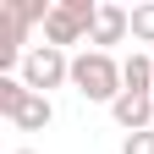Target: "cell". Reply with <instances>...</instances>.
Instances as JSON below:
<instances>
[{"label":"cell","mask_w":154,"mask_h":154,"mask_svg":"<svg viewBox=\"0 0 154 154\" xmlns=\"http://www.w3.org/2000/svg\"><path fill=\"white\" fill-rule=\"evenodd\" d=\"M72 88L83 94L88 105H116V99L127 94L121 61H116L110 50H83V55H72Z\"/></svg>","instance_id":"6da1fadb"},{"label":"cell","mask_w":154,"mask_h":154,"mask_svg":"<svg viewBox=\"0 0 154 154\" xmlns=\"http://www.w3.org/2000/svg\"><path fill=\"white\" fill-rule=\"evenodd\" d=\"M17 77H22V83H28L33 94H50V88H66V83H72V55H66V50H50V44H33Z\"/></svg>","instance_id":"7a4b0ae2"},{"label":"cell","mask_w":154,"mask_h":154,"mask_svg":"<svg viewBox=\"0 0 154 154\" xmlns=\"http://www.w3.org/2000/svg\"><path fill=\"white\" fill-rule=\"evenodd\" d=\"M110 116H116V127H121L127 138L132 132H149L154 127V94H121V99L110 105Z\"/></svg>","instance_id":"3957f363"},{"label":"cell","mask_w":154,"mask_h":154,"mask_svg":"<svg viewBox=\"0 0 154 154\" xmlns=\"http://www.w3.org/2000/svg\"><path fill=\"white\" fill-rule=\"evenodd\" d=\"M127 33H132V11L105 0V6H99V22H94V33H88V44H94V50H105V44H121Z\"/></svg>","instance_id":"277c9868"},{"label":"cell","mask_w":154,"mask_h":154,"mask_svg":"<svg viewBox=\"0 0 154 154\" xmlns=\"http://www.w3.org/2000/svg\"><path fill=\"white\" fill-rule=\"evenodd\" d=\"M83 38H88V28L77 22V17H72L66 6H55V11H50V22H44V44H50V50H66V44H83Z\"/></svg>","instance_id":"5b68a950"},{"label":"cell","mask_w":154,"mask_h":154,"mask_svg":"<svg viewBox=\"0 0 154 154\" xmlns=\"http://www.w3.org/2000/svg\"><path fill=\"white\" fill-rule=\"evenodd\" d=\"M55 121V105H50V94H28V105L11 116V127H22V132H44Z\"/></svg>","instance_id":"8992f818"},{"label":"cell","mask_w":154,"mask_h":154,"mask_svg":"<svg viewBox=\"0 0 154 154\" xmlns=\"http://www.w3.org/2000/svg\"><path fill=\"white\" fill-rule=\"evenodd\" d=\"M121 83H127V94H154V55H127Z\"/></svg>","instance_id":"52a82bcc"},{"label":"cell","mask_w":154,"mask_h":154,"mask_svg":"<svg viewBox=\"0 0 154 154\" xmlns=\"http://www.w3.org/2000/svg\"><path fill=\"white\" fill-rule=\"evenodd\" d=\"M28 94H33V88L22 83V77H0V116L11 121V116H17V110L28 105Z\"/></svg>","instance_id":"ba28073f"},{"label":"cell","mask_w":154,"mask_h":154,"mask_svg":"<svg viewBox=\"0 0 154 154\" xmlns=\"http://www.w3.org/2000/svg\"><path fill=\"white\" fill-rule=\"evenodd\" d=\"M132 38H138V44H154V0L132 6Z\"/></svg>","instance_id":"9c48e42d"},{"label":"cell","mask_w":154,"mask_h":154,"mask_svg":"<svg viewBox=\"0 0 154 154\" xmlns=\"http://www.w3.org/2000/svg\"><path fill=\"white\" fill-rule=\"evenodd\" d=\"M121 154H154V127L149 132H132V138L121 143Z\"/></svg>","instance_id":"30bf717a"},{"label":"cell","mask_w":154,"mask_h":154,"mask_svg":"<svg viewBox=\"0 0 154 154\" xmlns=\"http://www.w3.org/2000/svg\"><path fill=\"white\" fill-rule=\"evenodd\" d=\"M11 154H33V149H11Z\"/></svg>","instance_id":"8fae6325"}]
</instances>
